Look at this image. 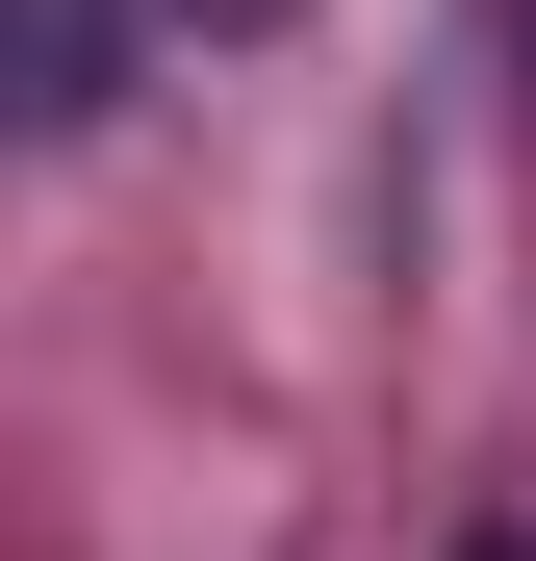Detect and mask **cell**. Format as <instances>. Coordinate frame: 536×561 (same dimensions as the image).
I'll use <instances>...</instances> for the list:
<instances>
[{"label":"cell","mask_w":536,"mask_h":561,"mask_svg":"<svg viewBox=\"0 0 536 561\" xmlns=\"http://www.w3.org/2000/svg\"><path fill=\"white\" fill-rule=\"evenodd\" d=\"M179 26H282V0H179Z\"/></svg>","instance_id":"2"},{"label":"cell","mask_w":536,"mask_h":561,"mask_svg":"<svg viewBox=\"0 0 536 561\" xmlns=\"http://www.w3.org/2000/svg\"><path fill=\"white\" fill-rule=\"evenodd\" d=\"M128 103V0H26V128H103Z\"/></svg>","instance_id":"1"},{"label":"cell","mask_w":536,"mask_h":561,"mask_svg":"<svg viewBox=\"0 0 536 561\" xmlns=\"http://www.w3.org/2000/svg\"><path fill=\"white\" fill-rule=\"evenodd\" d=\"M460 561H536V536H460Z\"/></svg>","instance_id":"3"}]
</instances>
